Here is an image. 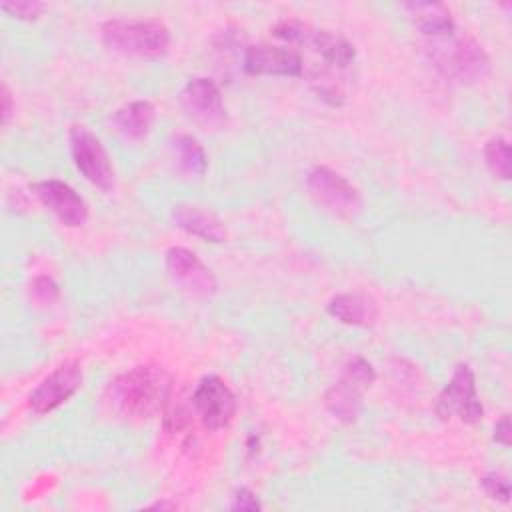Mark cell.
I'll return each instance as SVG.
<instances>
[{
	"mask_svg": "<svg viewBox=\"0 0 512 512\" xmlns=\"http://www.w3.org/2000/svg\"><path fill=\"white\" fill-rule=\"evenodd\" d=\"M172 378L158 364H140L118 374L106 388L112 410L130 420H146L166 408Z\"/></svg>",
	"mask_w": 512,
	"mask_h": 512,
	"instance_id": "obj_1",
	"label": "cell"
},
{
	"mask_svg": "<svg viewBox=\"0 0 512 512\" xmlns=\"http://www.w3.org/2000/svg\"><path fill=\"white\" fill-rule=\"evenodd\" d=\"M100 34L110 50L134 58H162L170 46V30L156 18H110Z\"/></svg>",
	"mask_w": 512,
	"mask_h": 512,
	"instance_id": "obj_2",
	"label": "cell"
},
{
	"mask_svg": "<svg viewBox=\"0 0 512 512\" xmlns=\"http://www.w3.org/2000/svg\"><path fill=\"white\" fill-rule=\"evenodd\" d=\"M426 54L432 66L448 80L472 84L482 80L490 70V58L484 48L470 36L428 38Z\"/></svg>",
	"mask_w": 512,
	"mask_h": 512,
	"instance_id": "obj_3",
	"label": "cell"
},
{
	"mask_svg": "<svg viewBox=\"0 0 512 512\" xmlns=\"http://www.w3.org/2000/svg\"><path fill=\"white\" fill-rule=\"evenodd\" d=\"M272 36L290 42V44H302L310 46L328 66L336 68H348L354 58L356 50L354 46L340 34H334L324 28H316L298 20H282L272 28Z\"/></svg>",
	"mask_w": 512,
	"mask_h": 512,
	"instance_id": "obj_4",
	"label": "cell"
},
{
	"mask_svg": "<svg viewBox=\"0 0 512 512\" xmlns=\"http://www.w3.org/2000/svg\"><path fill=\"white\" fill-rule=\"evenodd\" d=\"M442 420L458 416L466 424H478L484 416L482 402L476 392V378L468 364H458L450 382L442 388L434 406Z\"/></svg>",
	"mask_w": 512,
	"mask_h": 512,
	"instance_id": "obj_5",
	"label": "cell"
},
{
	"mask_svg": "<svg viewBox=\"0 0 512 512\" xmlns=\"http://www.w3.org/2000/svg\"><path fill=\"white\" fill-rule=\"evenodd\" d=\"M70 154L78 172L96 188L110 190L114 186V168L100 138L86 126L70 128Z\"/></svg>",
	"mask_w": 512,
	"mask_h": 512,
	"instance_id": "obj_6",
	"label": "cell"
},
{
	"mask_svg": "<svg viewBox=\"0 0 512 512\" xmlns=\"http://www.w3.org/2000/svg\"><path fill=\"white\" fill-rule=\"evenodd\" d=\"M180 104L186 116L204 130H218L226 122V104L212 78H190L180 92Z\"/></svg>",
	"mask_w": 512,
	"mask_h": 512,
	"instance_id": "obj_7",
	"label": "cell"
},
{
	"mask_svg": "<svg viewBox=\"0 0 512 512\" xmlns=\"http://www.w3.org/2000/svg\"><path fill=\"white\" fill-rule=\"evenodd\" d=\"M192 408L200 416L204 428L220 430L232 422L238 404L228 384L220 376L208 374L198 382L192 394Z\"/></svg>",
	"mask_w": 512,
	"mask_h": 512,
	"instance_id": "obj_8",
	"label": "cell"
},
{
	"mask_svg": "<svg viewBox=\"0 0 512 512\" xmlns=\"http://www.w3.org/2000/svg\"><path fill=\"white\" fill-rule=\"evenodd\" d=\"M306 186L316 202L338 216H352L362 206L358 188L352 186V182H348L342 174L326 166H314L308 172Z\"/></svg>",
	"mask_w": 512,
	"mask_h": 512,
	"instance_id": "obj_9",
	"label": "cell"
},
{
	"mask_svg": "<svg viewBox=\"0 0 512 512\" xmlns=\"http://www.w3.org/2000/svg\"><path fill=\"white\" fill-rule=\"evenodd\" d=\"M82 386V368L76 360L56 366L28 396V406L36 414H48L70 400Z\"/></svg>",
	"mask_w": 512,
	"mask_h": 512,
	"instance_id": "obj_10",
	"label": "cell"
},
{
	"mask_svg": "<svg viewBox=\"0 0 512 512\" xmlns=\"http://www.w3.org/2000/svg\"><path fill=\"white\" fill-rule=\"evenodd\" d=\"M32 192L68 228H78L88 220V204L70 184L48 178L34 182Z\"/></svg>",
	"mask_w": 512,
	"mask_h": 512,
	"instance_id": "obj_11",
	"label": "cell"
},
{
	"mask_svg": "<svg viewBox=\"0 0 512 512\" xmlns=\"http://www.w3.org/2000/svg\"><path fill=\"white\" fill-rule=\"evenodd\" d=\"M166 270L174 282L186 288L190 294L210 298L218 290L216 276L212 270L188 248L172 246L166 252Z\"/></svg>",
	"mask_w": 512,
	"mask_h": 512,
	"instance_id": "obj_12",
	"label": "cell"
},
{
	"mask_svg": "<svg viewBox=\"0 0 512 512\" xmlns=\"http://www.w3.org/2000/svg\"><path fill=\"white\" fill-rule=\"evenodd\" d=\"M242 68L250 76H302V56L272 44H254L244 52Z\"/></svg>",
	"mask_w": 512,
	"mask_h": 512,
	"instance_id": "obj_13",
	"label": "cell"
},
{
	"mask_svg": "<svg viewBox=\"0 0 512 512\" xmlns=\"http://www.w3.org/2000/svg\"><path fill=\"white\" fill-rule=\"evenodd\" d=\"M172 222L180 230H184L192 236H198L206 242H214V244L224 242L228 236L226 226L214 212L204 210L194 204H176L172 208Z\"/></svg>",
	"mask_w": 512,
	"mask_h": 512,
	"instance_id": "obj_14",
	"label": "cell"
},
{
	"mask_svg": "<svg viewBox=\"0 0 512 512\" xmlns=\"http://www.w3.org/2000/svg\"><path fill=\"white\" fill-rule=\"evenodd\" d=\"M326 312L342 324L348 326H372L378 320V304L372 296L360 292H346L336 294Z\"/></svg>",
	"mask_w": 512,
	"mask_h": 512,
	"instance_id": "obj_15",
	"label": "cell"
},
{
	"mask_svg": "<svg viewBox=\"0 0 512 512\" xmlns=\"http://www.w3.org/2000/svg\"><path fill=\"white\" fill-rule=\"evenodd\" d=\"M404 10L412 16L416 28L426 38H442L456 32L454 18L444 4L438 2H408Z\"/></svg>",
	"mask_w": 512,
	"mask_h": 512,
	"instance_id": "obj_16",
	"label": "cell"
},
{
	"mask_svg": "<svg viewBox=\"0 0 512 512\" xmlns=\"http://www.w3.org/2000/svg\"><path fill=\"white\" fill-rule=\"evenodd\" d=\"M156 110L148 100H134L118 108L112 116L116 130L128 140H140L150 132Z\"/></svg>",
	"mask_w": 512,
	"mask_h": 512,
	"instance_id": "obj_17",
	"label": "cell"
},
{
	"mask_svg": "<svg viewBox=\"0 0 512 512\" xmlns=\"http://www.w3.org/2000/svg\"><path fill=\"white\" fill-rule=\"evenodd\" d=\"M326 410L340 422L350 424L360 416L362 410V390L344 378L332 384L324 394Z\"/></svg>",
	"mask_w": 512,
	"mask_h": 512,
	"instance_id": "obj_18",
	"label": "cell"
},
{
	"mask_svg": "<svg viewBox=\"0 0 512 512\" xmlns=\"http://www.w3.org/2000/svg\"><path fill=\"white\" fill-rule=\"evenodd\" d=\"M172 156L178 164V170L190 178L204 176L208 168V158L200 142L190 134H176L170 140Z\"/></svg>",
	"mask_w": 512,
	"mask_h": 512,
	"instance_id": "obj_19",
	"label": "cell"
},
{
	"mask_svg": "<svg viewBox=\"0 0 512 512\" xmlns=\"http://www.w3.org/2000/svg\"><path fill=\"white\" fill-rule=\"evenodd\" d=\"M484 160L494 178L508 180L510 178V146L504 138H490L484 146Z\"/></svg>",
	"mask_w": 512,
	"mask_h": 512,
	"instance_id": "obj_20",
	"label": "cell"
},
{
	"mask_svg": "<svg viewBox=\"0 0 512 512\" xmlns=\"http://www.w3.org/2000/svg\"><path fill=\"white\" fill-rule=\"evenodd\" d=\"M342 378L354 386H358L360 390L368 388L374 380H376V370L374 366L364 358V356H354L346 362Z\"/></svg>",
	"mask_w": 512,
	"mask_h": 512,
	"instance_id": "obj_21",
	"label": "cell"
},
{
	"mask_svg": "<svg viewBox=\"0 0 512 512\" xmlns=\"http://www.w3.org/2000/svg\"><path fill=\"white\" fill-rule=\"evenodd\" d=\"M0 10L12 18L32 22L46 10V4L38 0H4L0 2Z\"/></svg>",
	"mask_w": 512,
	"mask_h": 512,
	"instance_id": "obj_22",
	"label": "cell"
},
{
	"mask_svg": "<svg viewBox=\"0 0 512 512\" xmlns=\"http://www.w3.org/2000/svg\"><path fill=\"white\" fill-rule=\"evenodd\" d=\"M480 484H482L488 498L504 502V504L510 500V482H508L506 476L490 472V474L480 478Z\"/></svg>",
	"mask_w": 512,
	"mask_h": 512,
	"instance_id": "obj_23",
	"label": "cell"
},
{
	"mask_svg": "<svg viewBox=\"0 0 512 512\" xmlns=\"http://www.w3.org/2000/svg\"><path fill=\"white\" fill-rule=\"evenodd\" d=\"M30 294L40 304H54L60 298V288L50 276H36L30 284Z\"/></svg>",
	"mask_w": 512,
	"mask_h": 512,
	"instance_id": "obj_24",
	"label": "cell"
},
{
	"mask_svg": "<svg viewBox=\"0 0 512 512\" xmlns=\"http://www.w3.org/2000/svg\"><path fill=\"white\" fill-rule=\"evenodd\" d=\"M162 422H164V428L166 432H184L186 428H190L192 424V418H190V412L176 404V406H168L166 404V410H164V416H162Z\"/></svg>",
	"mask_w": 512,
	"mask_h": 512,
	"instance_id": "obj_25",
	"label": "cell"
},
{
	"mask_svg": "<svg viewBox=\"0 0 512 512\" xmlns=\"http://www.w3.org/2000/svg\"><path fill=\"white\" fill-rule=\"evenodd\" d=\"M230 508L232 510H260L262 504L258 500V496L248 490V488H240L234 492L232 496V502H230Z\"/></svg>",
	"mask_w": 512,
	"mask_h": 512,
	"instance_id": "obj_26",
	"label": "cell"
},
{
	"mask_svg": "<svg viewBox=\"0 0 512 512\" xmlns=\"http://www.w3.org/2000/svg\"><path fill=\"white\" fill-rule=\"evenodd\" d=\"M494 440L502 446H510V416L502 414V418L494 424Z\"/></svg>",
	"mask_w": 512,
	"mask_h": 512,
	"instance_id": "obj_27",
	"label": "cell"
},
{
	"mask_svg": "<svg viewBox=\"0 0 512 512\" xmlns=\"http://www.w3.org/2000/svg\"><path fill=\"white\" fill-rule=\"evenodd\" d=\"M14 114V100H12V92L6 84H2V122L8 124L10 118Z\"/></svg>",
	"mask_w": 512,
	"mask_h": 512,
	"instance_id": "obj_28",
	"label": "cell"
},
{
	"mask_svg": "<svg viewBox=\"0 0 512 512\" xmlns=\"http://www.w3.org/2000/svg\"><path fill=\"white\" fill-rule=\"evenodd\" d=\"M148 508H152V510H174V508H176V504H174V502H168V500H162V502H154V504H150Z\"/></svg>",
	"mask_w": 512,
	"mask_h": 512,
	"instance_id": "obj_29",
	"label": "cell"
}]
</instances>
